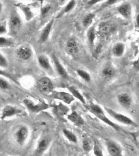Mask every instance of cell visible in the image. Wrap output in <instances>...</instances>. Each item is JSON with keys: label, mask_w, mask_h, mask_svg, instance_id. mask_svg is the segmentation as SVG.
Returning <instances> with one entry per match:
<instances>
[{"label": "cell", "mask_w": 139, "mask_h": 156, "mask_svg": "<svg viewBox=\"0 0 139 156\" xmlns=\"http://www.w3.org/2000/svg\"><path fill=\"white\" fill-rule=\"evenodd\" d=\"M23 20L16 8L11 11L7 21L8 34L15 35L20 31L23 26Z\"/></svg>", "instance_id": "cell-1"}, {"label": "cell", "mask_w": 139, "mask_h": 156, "mask_svg": "<svg viewBox=\"0 0 139 156\" xmlns=\"http://www.w3.org/2000/svg\"><path fill=\"white\" fill-rule=\"evenodd\" d=\"M15 6L25 21L30 22L34 20L35 12L30 5L24 3H18L15 4Z\"/></svg>", "instance_id": "cell-2"}, {"label": "cell", "mask_w": 139, "mask_h": 156, "mask_svg": "<svg viewBox=\"0 0 139 156\" xmlns=\"http://www.w3.org/2000/svg\"><path fill=\"white\" fill-rule=\"evenodd\" d=\"M90 107L93 114H94L95 115H96V117L99 118L100 120H101L104 122L109 124V126H112L116 130L119 129V126H118L117 125L112 122L110 120H109L107 117H106L103 111L99 106L93 104L91 105Z\"/></svg>", "instance_id": "cell-3"}, {"label": "cell", "mask_w": 139, "mask_h": 156, "mask_svg": "<svg viewBox=\"0 0 139 156\" xmlns=\"http://www.w3.org/2000/svg\"><path fill=\"white\" fill-rule=\"evenodd\" d=\"M118 14L125 20L131 19L132 15V7L128 2H123L118 6L116 9Z\"/></svg>", "instance_id": "cell-4"}, {"label": "cell", "mask_w": 139, "mask_h": 156, "mask_svg": "<svg viewBox=\"0 0 139 156\" xmlns=\"http://www.w3.org/2000/svg\"><path fill=\"white\" fill-rule=\"evenodd\" d=\"M23 103L28 109L33 112H37L45 110L48 107V105L45 102L40 101L39 103H36L29 98L24 99Z\"/></svg>", "instance_id": "cell-5"}, {"label": "cell", "mask_w": 139, "mask_h": 156, "mask_svg": "<svg viewBox=\"0 0 139 156\" xmlns=\"http://www.w3.org/2000/svg\"><path fill=\"white\" fill-rule=\"evenodd\" d=\"M96 29L97 33L102 36H107L114 32L116 28L114 25L109 21H103L98 24Z\"/></svg>", "instance_id": "cell-6"}, {"label": "cell", "mask_w": 139, "mask_h": 156, "mask_svg": "<svg viewBox=\"0 0 139 156\" xmlns=\"http://www.w3.org/2000/svg\"><path fill=\"white\" fill-rule=\"evenodd\" d=\"M54 22H55V18L53 17L51 18L43 27L40 34V42L41 43H44L48 40L53 28Z\"/></svg>", "instance_id": "cell-7"}, {"label": "cell", "mask_w": 139, "mask_h": 156, "mask_svg": "<svg viewBox=\"0 0 139 156\" xmlns=\"http://www.w3.org/2000/svg\"><path fill=\"white\" fill-rule=\"evenodd\" d=\"M22 110L14 106L11 105H6L1 110L0 118L1 120H4L7 118L14 117L15 115L20 114Z\"/></svg>", "instance_id": "cell-8"}, {"label": "cell", "mask_w": 139, "mask_h": 156, "mask_svg": "<svg viewBox=\"0 0 139 156\" xmlns=\"http://www.w3.org/2000/svg\"><path fill=\"white\" fill-rule=\"evenodd\" d=\"M28 129L26 126H20L16 130L14 133V138L19 145L23 146L25 144L28 136Z\"/></svg>", "instance_id": "cell-9"}, {"label": "cell", "mask_w": 139, "mask_h": 156, "mask_svg": "<svg viewBox=\"0 0 139 156\" xmlns=\"http://www.w3.org/2000/svg\"><path fill=\"white\" fill-rule=\"evenodd\" d=\"M66 51L67 53L72 56H75L80 51V44L78 41L75 37H70L67 41Z\"/></svg>", "instance_id": "cell-10"}, {"label": "cell", "mask_w": 139, "mask_h": 156, "mask_svg": "<svg viewBox=\"0 0 139 156\" xmlns=\"http://www.w3.org/2000/svg\"><path fill=\"white\" fill-rule=\"evenodd\" d=\"M32 48L27 45L20 46L16 51V54L18 58L23 60H29L32 56Z\"/></svg>", "instance_id": "cell-11"}, {"label": "cell", "mask_w": 139, "mask_h": 156, "mask_svg": "<svg viewBox=\"0 0 139 156\" xmlns=\"http://www.w3.org/2000/svg\"><path fill=\"white\" fill-rule=\"evenodd\" d=\"M37 87L40 91L44 94H48L53 90V84L50 79L47 77L41 78L37 81Z\"/></svg>", "instance_id": "cell-12"}, {"label": "cell", "mask_w": 139, "mask_h": 156, "mask_svg": "<svg viewBox=\"0 0 139 156\" xmlns=\"http://www.w3.org/2000/svg\"><path fill=\"white\" fill-rule=\"evenodd\" d=\"M105 110L107 111V112L111 116H112L114 118L118 121L120 122L123 123L124 124H129V125L136 126V123L134 122L131 119L129 118L128 117H126L121 114H118L109 108H105Z\"/></svg>", "instance_id": "cell-13"}, {"label": "cell", "mask_w": 139, "mask_h": 156, "mask_svg": "<svg viewBox=\"0 0 139 156\" xmlns=\"http://www.w3.org/2000/svg\"><path fill=\"white\" fill-rule=\"evenodd\" d=\"M52 96L56 99L61 100L68 104H70L72 101H74L73 96L68 93L64 92H54L52 94Z\"/></svg>", "instance_id": "cell-14"}, {"label": "cell", "mask_w": 139, "mask_h": 156, "mask_svg": "<svg viewBox=\"0 0 139 156\" xmlns=\"http://www.w3.org/2000/svg\"><path fill=\"white\" fill-rule=\"evenodd\" d=\"M96 27L92 25L91 26L87 28V37L89 44L91 48H93L94 45V41L96 38Z\"/></svg>", "instance_id": "cell-15"}, {"label": "cell", "mask_w": 139, "mask_h": 156, "mask_svg": "<svg viewBox=\"0 0 139 156\" xmlns=\"http://www.w3.org/2000/svg\"><path fill=\"white\" fill-rule=\"evenodd\" d=\"M77 5V1L76 0H68V2L64 5V8L61 12L57 16V18L60 17V16L63 15L68 14L71 12V11L75 9V7Z\"/></svg>", "instance_id": "cell-16"}, {"label": "cell", "mask_w": 139, "mask_h": 156, "mask_svg": "<svg viewBox=\"0 0 139 156\" xmlns=\"http://www.w3.org/2000/svg\"><path fill=\"white\" fill-rule=\"evenodd\" d=\"M95 17V14L94 12H89L85 15L82 20V26L84 28L87 29L91 26L94 21Z\"/></svg>", "instance_id": "cell-17"}, {"label": "cell", "mask_w": 139, "mask_h": 156, "mask_svg": "<svg viewBox=\"0 0 139 156\" xmlns=\"http://www.w3.org/2000/svg\"><path fill=\"white\" fill-rule=\"evenodd\" d=\"M125 50V45L123 43H117L112 48V53L115 56L120 57L124 53Z\"/></svg>", "instance_id": "cell-18"}, {"label": "cell", "mask_w": 139, "mask_h": 156, "mask_svg": "<svg viewBox=\"0 0 139 156\" xmlns=\"http://www.w3.org/2000/svg\"><path fill=\"white\" fill-rule=\"evenodd\" d=\"M14 41L11 37L0 36V48H9L14 45Z\"/></svg>", "instance_id": "cell-19"}, {"label": "cell", "mask_w": 139, "mask_h": 156, "mask_svg": "<svg viewBox=\"0 0 139 156\" xmlns=\"http://www.w3.org/2000/svg\"><path fill=\"white\" fill-rule=\"evenodd\" d=\"M53 58L54 62L55 64V65L59 74L61 75V76H62L63 78H67V73H66L65 69L63 68L62 64L59 62V59L57 58L56 56L55 55H53Z\"/></svg>", "instance_id": "cell-20"}, {"label": "cell", "mask_w": 139, "mask_h": 156, "mask_svg": "<svg viewBox=\"0 0 139 156\" xmlns=\"http://www.w3.org/2000/svg\"><path fill=\"white\" fill-rule=\"evenodd\" d=\"M118 100L119 103L125 107H129L131 103V98L127 94L120 95L118 98Z\"/></svg>", "instance_id": "cell-21"}, {"label": "cell", "mask_w": 139, "mask_h": 156, "mask_svg": "<svg viewBox=\"0 0 139 156\" xmlns=\"http://www.w3.org/2000/svg\"><path fill=\"white\" fill-rule=\"evenodd\" d=\"M54 109L56 114L60 117L65 115L69 111L68 107L62 103L59 104V105H55L54 106Z\"/></svg>", "instance_id": "cell-22"}, {"label": "cell", "mask_w": 139, "mask_h": 156, "mask_svg": "<svg viewBox=\"0 0 139 156\" xmlns=\"http://www.w3.org/2000/svg\"><path fill=\"white\" fill-rule=\"evenodd\" d=\"M107 149L109 154L112 156H117L120 155V150L119 147L114 143L109 142L107 144Z\"/></svg>", "instance_id": "cell-23"}, {"label": "cell", "mask_w": 139, "mask_h": 156, "mask_svg": "<svg viewBox=\"0 0 139 156\" xmlns=\"http://www.w3.org/2000/svg\"><path fill=\"white\" fill-rule=\"evenodd\" d=\"M68 119L72 122L77 125H82L84 124V120L76 112H73L68 115Z\"/></svg>", "instance_id": "cell-24"}, {"label": "cell", "mask_w": 139, "mask_h": 156, "mask_svg": "<svg viewBox=\"0 0 139 156\" xmlns=\"http://www.w3.org/2000/svg\"><path fill=\"white\" fill-rule=\"evenodd\" d=\"M37 61L39 63L41 67H42L43 68L47 69V70L50 69L51 65H50L49 59L45 55H39L37 57Z\"/></svg>", "instance_id": "cell-25"}, {"label": "cell", "mask_w": 139, "mask_h": 156, "mask_svg": "<svg viewBox=\"0 0 139 156\" xmlns=\"http://www.w3.org/2000/svg\"><path fill=\"white\" fill-rule=\"evenodd\" d=\"M52 9V6L50 4H45L44 5L42 6L40 9V18L41 20L45 19L46 16H48V14Z\"/></svg>", "instance_id": "cell-26"}, {"label": "cell", "mask_w": 139, "mask_h": 156, "mask_svg": "<svg viewBox=\"0 0 139 156\" xmlns=\"http://www.w3.org/2000/svg\"><path fill=\"white\" fill-rule=\"evenodd\" d=\"M48 145V141L46 139H43L37 145V149L36 151L37 154H40L44 152Z\"/></svg>", "instance_id": "cell-27"}, {"label": "cell", "mask_w": 139, "mask_h": 156, "mask_svg": "<svg viewBox=\"0 0 139 156\" xmlns=\"http://www.w3.org/2000/svg\"><path fill=\"white\" fill-rule=\"evenodd\" d=\"M68 90H70V92L73 94V96L76 97L77 98H78V99L80 101H81L82 103L86 104V101H85V100L84 99V97H83L82 95L79 93L78 90L75 89V87H68Z\"/></svg>", "instance_id": "cell-28"}, {"label": "cell", "mask_w": 139, "mask_h": 156, "mask_svg": "<svg viewBox=\"0 0 139 156\" xmlns=\"http://www.w3.org/2000/svg\"><path fill=\"white\" fill-rule=\"evenodd\" d=\"M121 0H106L105 1L103 2L100 6L101 9H103L105 8L111 7L114 5L115 4L119 3Z\"/></svg>", "instance_id": "cell-29"}, {"label": "cell", "mask_w": 139, "mask_h": 156, "mask_svg": "<svg viewBox=\"0 0 139 156\" xmlns=\"http://www.w3.org/2000/svg\"><path fill=\"white\" fill-rule=\"evenodd\" d=\"M63 133L65 135V136L67 137V139L70 140L71 142H73V143H77V140L76 137L73 134L71 133V132L68 131L66 129H63Z\"/></svg>", "instance_id": "cell-30"}, {"label": "cell", "mask_w": 139, "mask_h": 156, "mask_svg": "<svg viewBox=\"0 0 139 156\" xmlns=\"http://www.w3.org/2000/svg\"><path fill=\"white\" fill-rule=\"evenodd\" d=\"M10 84L9 82L4 79V77H0V89L2 90H6L9 89Z\"/></svg>", "instance_id": "cell-31"}, {"label": "cell", "mask_w": 139, "mask_h": 156, "mask_svg": "<svg viewBox=\"0 0 139 156\" xmlns=\"http://www.w3.org/2000/svg\"><path fill=\"white\" fill-rule=\"evenodd\" d=\"M8 34L7 21L0 22V36H4Z\"/></svg>", "instance_id": "cell-32"}, {"label": "cell", "mask_w": 139, "mask_h": 156, "mask_svg": "<svg viewBox=\"0 0 139 156\" xmlns=\"http://www.w3.org/2000/svg\"><path fill=\"white\" fill-rule=\"evenodd\" d=\"M9 62L6 57L0 52V67L6 68L8 67Z\"/></svg>", "instance_id": "cell-33"}, {"label": "cell", "mask_w": 139, "mask_h": 156, "mask_svg": "<svg viewBox=\"0 0 139 156\" xmlns=\"http://www.w3.org/2000/svg\"><path fill=\"white\" fill-rule=\"evenodd\" d=\"M77 73L79 75V76H80L86 81H90L91 80V76H90L89 74L87 73L86 71L82 70H78Z\"/></svg>", "instance_id": "cell-34"}, {"label": "cell", "mask_w": 139, "mask_h": 156, "mask_svg": "<svg viewBox=\"0 0 139 156\" xmlns=\"http://www.w3.org/2000/svg\"><path fill=\"white\" fill-rule=\"evenodd\" d=\"M113 73H114V71L111 68H105L103 71V76L106 79L111 78L113 76Z\"/></svg>", "instance_id": "cell-35"}, {"label": "cell", "mask_w": 139, "mask_h": 156, "mask_svg": "<svg viewBox=\"0 0 139 156\" xmlns=\"http://www.w3.org/2000/svg\"><path fill=\"white\" fill-rule=\"evenodd\" d=\"M82 147L84 151H89L92 148L91 142H90V140L88 139H87V138L84 139L83 140V143H82Z\"/></svg>", "instance_id": "cell-36"}, {"label": "cell", "mask_w": 139, "mask_h": 156, "mask_svg": "<svg viewBox=\"0 0 139 156\" xmlns=\"http://www.w3.org/2000/svg\"><path fill=\"white\" fill-rule=\"evenodd\" d=\"M0 76H3L4 78L9 79V80H12L13 81L16 82V80L12 75H11L9 73H7L2 69H0Z\"/></svg>", "instance_id": "cell-37"}, {"label": "cell", "mask_w": 139, "mask_h": 156, "mask_svg": "<svg viewBox=\"0 0 139 156\" xmlns=\"http://www.w3.org/2000/svg\"><path fill=\"white\" fill-rule=\"evenodd\" d=\"M106 0H88L87 4L89 6L95 5L98 4L102 3Z\"/></svg>", "instance_id": "cell-38"}, {"label": "cell", "mask_w": 139, "mask_h": 156, "mask_svg": "<svg viewBox=\"0 0 139 156\" xmlns=\"http://www.w3.org/2000/svg\"><path fill=\"white\" fill-rule=\"evenodd\" d=\"M94 152L96 156H101L103 155L102 151L98 147V146L96 145H95L94 147Z\"/></svg>", "instance_id": "cell-39"}, {"label": "cell", "mask_w": 139, "mask_h": 156, "mask_svg": "<svg viewBox=\"0 0 139 156\" xmlns=\"http://www.w3.org/2000/svg\"><path fill=\"white\" fill-rule=\"evenodd\" d=\"M59 5H64L65 4L68 2V0H57Z\"/></svg>", "instance_id": "cell-40"}, {"label": "cell", "mask_w": 139, "mask_h": 156, "mask_svg": "<svg viewBox=\"0 0 139 156\" xmlns=\"http://www.w3.org/2000/svg\"><path fill=\"white\" fill-rule=\"evenodd\" d=\"M4 5L3 2L1 1V0H0V15L2 14L3 11Z\"/></svg>", "instance_id": "cell-41"}, {"label": "cell", "mask_w": 139, "mask_h": 156, "mask_svg": "<svg viewBox=\"0 0 139 156\" xmlns=\"http://www.w3.org/2000/svg\"><path fill=\"white\" fill-rule=\"evenodd\" d=\"M23 1H34V0H22Z\"/></svg>", "instance_id": "cell-42"}]
</instances>
